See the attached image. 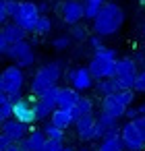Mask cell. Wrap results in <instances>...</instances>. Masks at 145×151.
I'll use <instances>...</instances> for the list:
<instances>
[{
	"label": "cell",
	"instance_id": "6da1fadb",
	"mask_svg": "<svg viewBox=\"0 0 145 151\" xmlns=\"http://www.w3.org/2000/svg\"><path fill=\"white\" fill-rule=\"evenodd\" d=\"M124 23V11L116 2H104L97 17L93 19V33H100L102 37L116 35Z\"/></svg>",
	"mask_w": 145,
	"mask_h": 151
},
{
	"label": "cell",
	"instance_id": "7a4b0ae2",
	"mask_svg": "<svg viewBox=\"0 0 145 151\" xmlns=\"http://www.w3.org/2000/svg\"><path fill=\"white\" fill-rule=\"evenodd\" d=\"M25 85V73H23V66L19 64H13V66H6L0 75V91L9 93V97L13 101H17L21 97V89Z\"/></svg>",
	"mask_w": 145,
	"mask_h": 151
},
{
	"label": "cell",
	"instance_id": "3957f363",
	"mask_svg": "<svg viewBox=\"0 0 145 151\" xmlns=\"http://www.w3.org/2000/svg\"><path fill=\"white\" fill-rule=\"evenodd\" d=\"M60 73H62L60 62H50V64H44L42 68H38V73L33 75V81H31V93L40 95L44 89L54 87L60 79Z\"/></svg>",
	"mask_w": 145,
	"mask_h": 151
},
{
	"label": "cell",
	"instance_id": "277c9868",
	"mask_svg": "<svg viewBox=\"0 0 145 151\" xmlns=\"http://www.w3.org/2000/svg\"><path fill=\"white\" fill-rule=\"evenodd\" d=\"M40 4H35V2H19V9H17V13L13 15V21L15 23H19L21 27H25L29 33H33L35 31V25H38V19H40Z\"/></svg>",
	"mask_w": 145,
	"mask_h": 151
},
{
	"label": "cell",
	"instance_id": "5b68a950",
	"mask_svg": "<svg viewBox=\"0 0 145 151\" xmlns=\"http://www.w3.org/2000/svg\"><path fill=\"white\" fill-rule=\"evenodd\" d=\"M60 89H62V87L54 85V87L44 89V91L38 95V99H35V110H38V118H40V120H46V118L58 108V95H60Z\"/></svg>",
	"mask_w": 145,
	"mask_h": 151
},
{
	"label": "cell",
	"instance_id": "8992f818",
	"mask_svg": "<svg viewBox=\"0 0 145 151\" xmlns=\"http://www.w3.org/2000/svg\"><path fill=\"white\" fill-rule=\"evenodd\" d=\"M122 141H124V145H126L128 151H141V149H145V134H143V128L137 122V118L128 120L122 126Z\"/></svg>",
	"mask_w": 145,
	"mask_h": 151
},
{
	"label": "cell",
	"instance_id": "52a82bcc",
	"mask_svg": "<svg viewBox=\"0 0 145 151\" xmlns=\"http://www.w3.org/2000/svg\"><path fill=\"white\" fill-rule=\"evenodd\" d=\"M11 60H15V64L27 68L35 62V52H33V46L27 42V40H21V42H15L6 54Z\"/></svg>",
	"mask_w": 145,
	"mask_h": 151
},
{
	"label": "cell",
	"instance_id": "ba28073f",
	"mask_svg": "<svg viewBox=\"0 0 145 151\" xmlns=\"http://www.w3.org/2000/svg\"><path fill=\"white\" fill-rule=\"evenodd\" d=\"M35 99L38 95L33 93L31 97H19L15 101V118L23 120L25 124H35L38 118V110H35Z\"/></svg>",
	"mask_w": 145,
	"mask_h": 151
},
{
	"label": "cell",
	"instance_id": "9c48e42d",
	"mask_svg": "<svg viewBox=\"0 0 145 151\" xmlns=\"http://www.w3.org/2000/svg\"><path fill=\"white\" fill-rule=\"evenodd\" d=\"M89 70L95 79H108V77H116V60L110 58H102V56H93L89 62Z\"/></svg>",
	"mask_w": 145,
	"mask_h": 151
},
{
	"label": "cell",
	"instance_id": "30bf717a",
	"mask_svg": "<svg viewBox=\"0 0 145 151\" xmlns=\"http://www.w3.org/2000/svg\"><path fill=\"white\" fill-rule=\"evenodd\" d=\"M60 15H62L64 23L75 25L85 17V2H79V0H64L60 4Z\"/></svg>",
	"mask_w": 145,
	"mask_h": 151
},
{
	"label": "cell",
	"instance_id": "8fae6325",
	"mask_svg": "<svg viewBox=\"0 0 145 151\" xmlns=\"http://www.w3.org/2000/svg\"><path fill=\"white\" fill-rule=\"evenodd\" d=\"M66 79L71 81V85L79 91H87L91 85H93V75L89 70V66H79V68H73L66 73Z\"/></svg>",
	"mask_w": 145,
	"mask_h": 151
},
{
	"label": "cell",
	"instance_id": "7c38bea8",
	"mask_svg": "<svg viewBox=\"0 0 145 151\" xmlns=\"http://www.w3.org/2000/svg\"><path fill=\"white\" fill-rule=\"evenodd\" d=\"M102 112L104 114H108V116H114V118H122V116H126V110H128V106L116 95V93H112V95H104L102 97Z\"/></svg>",
	"mask_w": 145,
	"mask_h": 151
},
{
	"label": "cell",
	"instance_id": "4fadbf2b",
	"mask_svg": "<svg viewBox=\"0 0 145 151\" xmlns=\"http://www.w3.org/2000/svg\"><path fill=\"white\" fill-rule=\"evenodd\" d=\"M29 126L31 124H25L23 120H19V118H9V120H4L2 122V132L4 134H9L15 143H19L23 137H27V130H29Z\"/></svg>",
	"mask_w": 145,
	"mask_h": 151
},
{
	"label": "cell",
	"instance_id": "5bb4252c",
	"mask_svg": "<svg viewBox=\"0 0 145 151\" xmlns=\"http://www.w3.org/2000/svg\"><path fill=\"white\" fill-rule=\"evenodd\" d=\"M95 122H97V118H95L93 114H87V116L77 118V122H75L77 137H79L81 141H91V139H95Z\"/></svg>",
	"mask_w": 145,
	"mask_h": 151
},
{
	"label": "cell",
	"instance_id": "9a60e30c",
	"mask_svg": "<svg viewBox=\"0 0 145 151\" xmlns=\"http://www.w3.org/2000/svg\"><path fill=\"white\" fill-rule=\"evenodd\" d=\"M126 145L122 141V130H110L104 139H100V145H97V151H124Z\"/></svg>",
	"mask_w": 145,
	"mask_h": 151
},
{
	"label": "cell",
	"instance_id": "2e32d148",
	"mask_svg": "<svg viewBox=\"0 0 145 151\" xmlns=\"http://www.w3.org/2000/svg\"><path fill=\"white\" fill-rule=\"evenodd\" d=\"M46 141H48V137H46L44 128H38V130H31L27 137H23V139L19 141V147H21L23 151H40Z\"/></svg>",
	"mask_w": 145,
	"mask_h": 151
},
{
	"label": "cell",
	"instance_id": "e0dca14e",
	"mask_svg": "<svg viewBox=\"0 0 145 151\" xmlns=\"http://www.w3.org/2000/svg\"><path fill=\"white\" fill-rule=\"evenodd\" d=\"M79 99H81L79 89H75V87H62L60 89V95H58V108L75 110L77 104H79Z\"/></svg>",
	"mask_w": 145,
	"mask_h": 151
},
{
	"label": "cell",
	"instance_id": "ac0fdd59",
	"mask_svg": "<svg viewBox=\"0 0 145 151\" xmlns=\"http://www.w3.org/2000/svg\"><path fill=\"white\" fill-rule=\"evenodd\" d=\"M116 128H118V118L102 112L97 116V122H95V139H104L110 130H116Z\"/></svg>",
	"mask_w": 145,
	"mask_h": 151
},
{
	"label": "cell",
	"instance_id": "d6986e66",
	"mask_svg": "<svg viewBox=\"0 0 145 151\" xmlns=\"http://www.w3.org/2000/svg\"><path fill=\"white\" fill-rule=\"evenodd\" d=\"M50 120L56 124V126H60V128H69V126H73L75 122H77V118H75V114H73V110H66V108H56L52 114H50Z\"/></svg>",
	"mask_w": 145,
	"mask_h": 151
},
{
	"label": "cell",
	"instance_id": "ffe728a7",
	"mask_svg": "<svg viewBox=\"0 0 145 151\" xmlns=\"http://www.w3.org/2000/svg\"><path fill=\"white\" fill-rule=\"evenodd\" d=\"M0 33H2L11 44H15V42L25 40V35H27L29 31H27L25 27H21L19 23H15V21H13V23H4V25H2V31H0Z\"/></svg>",
	"mask_w": 145,
	"mask_h": 151
},
{
	"label": "cell",
	"instance_id": "44dd1931",
	"mask_svg": "<svg viewBox=\"0 0 145 151\" xmlns=\"http://www.w3.org/2000/svg\"><path fill=\"white\" fill-rule=\"evenodd\" d=\"M122 87H120V81L118 77H108V79H97V85H95V91L97 95H112V93H118Z\"/></svg>",
	"mask_w": 145,
	"mask_h": 151
},
{
	"label": "cell",
	"instance_id": "7402d4cb",
	"mask_svg": "<svg viewBox=\"0 0 145 151\" xmlns=\"http://www.w3.org/2000/svg\"><path fill=\"white\" fill-rule=\"evenodd\" d=\"M139 70H137V62L133 58H122V60H116V77H137Z\"/></svg>",
	"mask_w": 145,
	"mask_h": 151
},
{
	"label": "cell",
	"instance_id": "603a6c76",
	"mask_svg": "<svg viewBox=\"0 0 145 151\" xmlns=\"http://www.w3.org/2000/svg\"><path fill=\"white\" fill-rule=\"evenodd\" d=\"M44 132H46V137L48 139H56V141H64V128H60V126H56L52 120H48V122H44Z\"/></svg>",
	"mask_w": 145,
	"mask_h": 151
},
{
	"label": "cell",
	"instance_id": "cb8c5ba5",
	"mask_svg": "<svg viewBox=\"0 0 145 151\" xmlns=\"http://www.w3.org/2000/svg\"><path fill=\"white\" fill-rule=\"evenodd\" d=\"M73 114H75V118H81V116L93 114V104H91V99H89V97H81L79 104H77V108L73 110Z\"/></svg>",
	"mask_w": 145,
	"mask_h": 151
},
{
	"label": "cell",
	"instance_id": "d4e9b609",
	"mask_svg": "<svg viewBox=\"0 0 145 151\" xmlns=\"http://www.w3.org/2000/svg\"><path fill=\"white\" fill-rule=\"evenodd\" d=\"M13 116H15V101L13 99L0 101V122H4V120H9Z\"/></svg>",
	"mask_w": 145,
	"mask_h": 151
},
{
	"label": "cell",
	"instance_id": "484cf974",
	"mask_svg": "<svg viewBox=\"0 0 145 151\" xmlns=\"http://www.w3.org/2000/svg\"><path fill=\"white\" fill-rule=\"evenodd\" d=\"M50 31H52V19H48V17L40 15L38 25H35V31H33V33H38V35H46V33H50Z\"/></svg>",
	"mask_w": 145,
	"mask_h": 151
},
{
	"label": "cell",
	"instance_id": "4316f807",
	"mask_svg": "<svg viewBox=\"0 0 145 151\" xmlns=\"http://www.w3.org/2000/svg\"><path fill=\"white\" fill-rule=\"evenodd\" d=\"M71 37L77 42H83V40H87V29L81 23H75V25H71Z\"/></svg>",
	"mask_w": 145,
	"mask_h": 151
},
{
	"label": "cell",
	"instance_id": "83f0119b",
	"mask_svg": "<svg viewBox=\"0 0 145 151\" xmlns=\"http://www.w3.org/2000/svg\"><path fill=\"white\" fill-rule=\"evenodd\" d=\"M71 40H73L71 35H58V37L52 40V48L58 50V52H62V50H66L71 46Z\"/></svg>",
	"mask_w": 145,
	"mask_h": 151
},
{
	"label": "cell",
	"instance_id": "f1b7e54d",
	"mask_svg": "<svg viewBox=\"0 0 145 151\" xmlns=\"http://www.w3.org/2000/svg\"><path fill=\"white\" fill-rule=\"evenodd\" d=\"M93 56H102V58H110V60H118V54H116V50H112V48H106V46H102V48H97V50L93 52Z\"/></svg>",
	"mask_w": 145,
	"mask_h": 151
},
{
	"label": "cell",
	"instance_id": "f546056e",
	"mask_svg": "<svg viewBox=\"0 0 145 151\" xmlns=\"http://www.w3.org/2000/svg\"><path fill=\"white\" fill-rule=\"evenodd\" d=\"M64 141H56V139H48L46 143H44V147L40 149V151H60L64 145H62Z\"/></svg>",
	"mask_w": 145,
	"mask_h": 151
},
{
	"label": "cell",
	"instance_id": "4dcf8cb0",
	"mask_svg": "<svg viewBox=\"0 0 145 151\" xmlns=\"http://www.w3.org/2000/svg\"><path fill=\"white\" fill-rule=\"evenodd\" d=\"M11 13H9V0H0V23H9Z\"/></svg>",
	"mask_w": 145,
	"mask_h": 151
},
{
	"label": "cell",
	"instance_id": "1f68e13d",
	"mask_svg": "<svg viewBox=\"0 0 145 151\" xmlns=\"http://www.w3.org/2000/svg\"><path fill=\"white\" fill-rule=\"evenodd\" d=\"M135 91H145V68L137 75V81H135Z\"/></svg>",
	"mask_w": 145,
	"mask_h": 151
},
{
	"label": "cell",
	"instance_id": "d6a6232c",
	"mask_svg": "<svg viewBox=\"0 0 145 151\" xmlns=\"http://www.w3.org/2000/svg\"><path fill=\"white\" fill-rule=\"evenodd\" d=\"M11 46H13V44H11L2 33H0V54H4V56H6V54H9V50H11Z\"/></svg>",
	"mask_w": 145,
	"mask_h": 151
},
{
	"label": "cell",
	"instance_id": "836d02e7",
	"mask_svg": "<svg viewBox=\"0 0 145 151\" xmlns=\"http://www.w3.org/2000/svg\"><path fill=\"white\" fill-rule=\"evenodd\" d=\"M89 46L93 48V52H95L97 48H102V46H104V42H102V35H100V33H95L93 37H89Z\"/></svg>",
	"mask_w": 145,
	"mask_h": 151
},
{
	"label": "cell",
	"instance_id": "e575fe53",
	"mask_svg": "<svg viewBox=\"0 0 145 151\" xmlns=\"http://www.w3.org/2000/svg\"><path fill=\"white\" fill-rule=\"evenodd\" d=\"M139 116H141V114H139V110L128 106V110H126V118H128V120H135V118H139Z\"/></svg>",
	"mask_w": 145,
	"mask_h": 151
},
{
	"label": "cell",
	"instance_id": "d590c367",
	"mask_svg": "<svg viewBox=\"0 0 145 151\" xmlns=\"http://www.w3.org/2000/svg\"><path fill=\"white\" fill-rule=\"evenodd\" d=\"M85 4H97V6H102L104 4V0H83Z\"/></svg>",
	"mask_w": 145,
	"mask_h": 151
},
{
	"label": "cell",
	"instance_id": "8d00e7d4",
	"mask_svg": "<svg viewBox=\"0 0 145 151\" xmlns=\"http://www.w3.org/2000/svg\"><path fill=\"white\" fill-rule=\"evenodd\" d=\"M137 122L141 124V128H143V134H145V114H143V116H139V118H137Z\"/></svg>",
	"mask_w": 145,
	"mask_h": 151
},
{
	"label": "cell",
	"instance_id": "74e56055",
	"mask_svg": "<svg viewBox=\"0 0 145 151\" xmlns=\"http://www.w3.org/2000/svg\"><path fill=\"white\" fill-rule=\"evenodd\" d=\"M6 151H23V149H21V147H19V143H17V145H15V143H13V145H11V147H9V149H6Z\"/></svg>",
	"mask_w": 145,
	"mask_h": 151
},
{
	"label": "cell",
	"instance_id": "f35d334b",
	"mask_svg": "<svg viewBox=\"0 0 145 151\" xmlns=\"http://www.w3.org/2000/svg\"><path fill=\"white\" fill-rule=\"evenodd\" d=\"M137 110H139V114L143 116V114H145V104H141V106H137Z\"/></svg>",
	"mask_w": 145,
	"mask_h": 151
},
{
	"label": "cell",
	"instance_id": "ab89813d",
	"mask_svg": "<svg viewBox=\"0 0 145 151\" xmlns=\"http://www.w3.org/2000/svg\"><path fill=\"white\" fill-rule=\"evenodd\" d=\"M60 151H73V147H69V145H66V147H62Z\"/></svg>",
	"mask_w": 145,
	"mask_h": 151
},
{
	"label": "cell",
	"instance_id": "60d3db41",
	"mask_svg": "<svg viewBox=\"0 0 145 151\" xmlns=\"http://www.w3.org/2000/svg\"><path fill=\"white\" fill-rule=\"evenodd\" d=\"M81 151H89V149H87V147H83V149H81Z\"/></svg>",
	"mask_w": 145,
	"mask_h": 151
},
{
	"label": "cell",
	"instance_id": "b9f144b4",
	"mask_svg": "<svg viewBox=\"0 0 145 151\" xmlns=\"http://www.w3.org/2000/svg\"><path fill=\"white\" fill-rule=\"evenodd\" d=\"M143 35H145V25H143Z\"/></svg>",
	"mask_w": 145,
	"mask_h": 151
},
{
	"label": "cell",
	"instance_id": "7bdbcfd3",
	"mask_svg": "<svg viewBox=\"0 0 145 151\" xmlns=\"http://www.w3.org/2000/svg\"><path fill=\"white\" fill-rule=\"evenodd\" d=\"M141 151H145V149H141Z\"/></svg>",
	"mask_w": 145,
	"mask_h": 151
}]
</instances>
